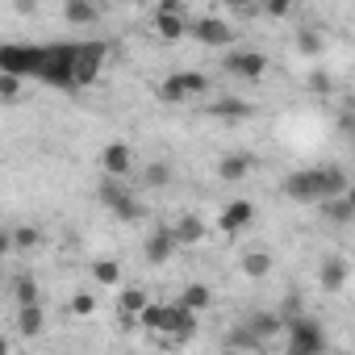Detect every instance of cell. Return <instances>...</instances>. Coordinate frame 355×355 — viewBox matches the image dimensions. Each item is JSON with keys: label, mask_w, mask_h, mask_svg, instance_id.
Here are the masks:
<instances>
[{"label": "cell", "mask_w": 355, "mask_h": 355, "mask_svg": "<svg viewBox=\"0 0 355 355\" xmlns=\"http://www.w3.org/2000/svg\"><path fill=\"white\" fill-rule=\"evenodd\" d=\"M284 197L288 201H301V205H326L334 197H347V175L338 167H297L284 175Z\"/></svg>", "instance_id": "obj_1"}, {"label": "cell", "mask_w": 355, "mask_h": 355, "mask_svg": "<svg viewBox=\"0 0 355 355\" xmlns=\"http://www.w3.org/2000/svg\"><path fill=\"white\" fill-rule=\"evenodd\" d=\"M138 326L150 330V334H171V338L189 343L197 334V313H189L184 305H175V301H150L146 313L138 318Z\"/></svg>", "instance_id": "obj_2"}, {"label": "cell", "mask_w": 355, "mask_h": 355, "mask_svg": "<svg viewBox=\"0 0 355 355\" xmlns=\"http://www.w3.org/2000/svg\"><path fill=\"white\" fill-rule=\"evenodd\" d=\"M284 355H330V347H326V326L318 322V318H301V322H293L288 326V334H284Z\"/></svg>", "instance_id": "obj_3"}, {"label": "cell", "mask_w": 355, "mask_h": 355, "mask_svg": "<svg viewBox=\"0 0 355 355\" xmlns=\"http://www.w3.org/2000/svg\"><path fill=\"white\" fill-rule=\"evenodd\" d=\"M209 92V76L205 71H175L159 84V101L163 105H189V101H201Z\"/></svg>", "instance_id": "obj_4"}, {"label": "cell", "mask_w": 355, "mask_h": 355, "mask_svg": "<svg viewBox=\"0 0 355 355\" xmlns=\"http://www.w3.org/2000/svg\"><path fill=\"white\" fill-rule=\"evenodd\" d=\"M42 59L46 46H21V42H5L0 46V76H42Z\"/></svg>", "instance_id": "obj_5"}, {"label": "cell", "mask_w": 355, "mask_h": 355, "mask_svg": "<svg viewBox=\"0 0 355 355\" xmlns=\"http://www.w3.org/2000/svg\"><path fill=\"white\" fill-rule=\"evenodd\" d=\"M76 55H80V42L76 46H46L38 80L51 88H76Z\"/></svg>", "instance_id": "obj_6"}, {"label": "cell", "mask_w": 355, "mask_h": 355, "mask_svg": "<svg viewBox=\"0 0 355 355\" xmlns=\"http://www.w3.org/2000/svg\"><path fill=\"white\" fill-rule=\"evenodd\" d=\"M101 205L121 218V222H142V205L134 201V193L125 189V180H105L101 184Z\"/></svg>", "instance_id": "obj_7"}, {"label": "cell", "mask_w": 355, "mask_h": 355, "mask_svg": "<svg viewBox=\"0 0 355 355\" xmlns=\"http://www.w3.org/2000/svg\"><path fill=\"white\" fill-rule=\"evenodd\" d=\"M109 51L105 42H80V55H76V88H88L101 80V67H105Z\"/></svg>", "instance_id": "obj_8"}, {"label": "cell", "mask_w": 355, "mask_h": 355, "mask_svg": "<svg viewBox=\"0 0 355 355\" xmlns=\"http://www.w3.org/2000/svg\"><path fill=\"white\" fill-rule=\"evenodd\" d=\"M222 67L234 80H263L268 76V55H259V51H230Z\"/></svg>", "instance_id": "obj_9"}, {"label": "cell", "mask_w": 355, "mask_h": 355, "mask_svg": "<svg viewBox=\"0 0 355 355\" xmlns=\"http://www.w3.org/2000/svg\"><path fill=\"white\" fill-rule=\"evenodd\" d=\"M189 34H193L201 46H230V42H234V26L222 21V17H197V21L189 26Z\"/></svg>", "instance_id": "obj_10"}, {"label": "cell", "mask_w": 355, "mask_h": 355, "mask_svg": "<svg viewBox=\"0 0 355 355\" xmlns=\"http://www.w3.org/2000/svg\"><path fill=\"white\" fill-rule=\"evenodd\" d=\"M101 171L109 175V180H125V175L134 171V146L130 142H109L101 150Z\"/></svg>", "instance_id": "obj_11"}, {"label": "cell", "mask_w": 355, "mask_h": 355, "mask_svg": "<svg viewBox=\"0 0 355 355\" xmlns=\"http://www.w3.org/2000/svg\"><path fill=\"white\" fill-rule=\"evenodd\" d=\"M175 251H180V243H175L171 226H155V230L146 234V243H142V255H146V263H167Z\"/></svg>", "instance_id": "obj_12"}, {"label": "cell", "mask_w": 355, "mask_h": 355, "mask_svg": "<svg viewBox=\"0 0 355 355\" xmlns=\"http://www.w3.org/2000/svg\"><path fill=\"white\" fill-rule=\"evenodd\" d=\"M155 30H159L163 42H175V38H184V34H189V26H184L180 5H175V0H163V5L155 9Z\"/></svg>", "instance_id": "obj_13"}, {"label": "cell", "mask_w": 355, "mask_h": 355, "mask_svg": "<svg viewBox=\"0 0 355 355\" xmlns=\"http://www.w3.org/2000/svg\"><path fill=\"white\" fill-rule=\"evenodd\" d=\"M251 222H255V205H251V201H230V205L222 209V218H218V230H222V234H243Z\"/></svg>", "instance_id": "obj_14"}, {"label": "cell", "mask_w": 355, "mask_h": 355, "mask_svg": "<svg viewBox=\"0 0 355 355\" xmlns=\"http://www.w3.org/2000/svg\"><path fill=\"white\" fill-rule=\"evenodd\" d=\"M347 259H338V255H326L322 259V272H318V284L326 288V293H338L343 284H347Z\"/></svg>", "instance_id": "obj_15"}, {"label": "cell", "mask_w": 355, "mask_h": 355, "mask_svg": "<svg viewBox=\"0 0 355 355\" xmlns=\"http://www.w3.org/2000/svg\"><path fill=\"white\" fill-rule=\"evenodd\" d=\"M13 301H17V309L42 305V288H38V280H34L30 272H17V276H13Z\"/></svg>", "instance_id": "obj_16"}, {"label": "cell", "mask_w": 355, "mask_h": 355, "mask_svg": "<svg viewBox=\"0 0 355 355\" xmlns=\"http://www.w3.org/2000/svg\"><path fill=\"white\" fill-rule=\"evenodd\" d=\"M146 305H150L146 288H121V293H117V313H121V322L142 318V313H146Z\"/></svg>", "instance_id": "obj_17"}, {"label": "cell", "mask_w": 355, "mask_h": 355, "mask_svg": "<svg viewBox=\"0 0 355 355\" xmlns=\"http://www.w3.org/2000/svg\"><path fill=\"white\" fill-rule=\"evenodd\" d=\"M175 305H184L189 313H205L214 305V288L209 284H184L180 297H175Z\"/></svg>", "instance_id": "obj_18"}, {"label": "cell", "mask_w": 355, "mask_h": 355, "mask_svg": "<svg viewBox=\"0 0 355 355\" xmlns=\"http://www.w3.org/2000/svg\"><path fill=\"white\" fill-rule=\"evenodd\" d=\"M171 234H175V243H180V247H197L205 239V222L197 214H184L180 222H171Z\"/></svg>", "instance_id": "obj_19"}, {"label": "cell", "mask_w": 355, "mask_h": 355, "mask_svg": "<svg viewBox=\"0 0 355 355\" xmlns=\"http://www.w3.org/2000/svg\"><path fill=\"white\" fill-rule=\"evenodd\" d=\"M209 117H222V121H247V117H251V105H247V101H234V96H222V101H209Z\"/></svg>", "instance_id": "obj_20"}, {"label": "cell", "mask_w": 355, "mask_h": 355, "mask_svg": "<svg viewBox=\"0 0 355 355\" xmlns=\"http://www.w3.org/2000/svg\"><path fill=\"white\" fill-rule=\"evenodd\" d=\"M247 326H251V334H255L259 343H268V338H276V334H288V326L280 322V313H255V318H247Z\"/></svg>", "instance_id": "obj_21"}, {"label": "cell", "mask_w": 355, "mask_h": 355, "mask_svg": "<svg viewBox=\"0 0 355 355\" xmlns=\"http://www.w3.org/2000/svg\"><path fill=\"white\" fill-rule=\"evenodd\" d=\"M63 21L67 26H96L101 21V9L88 5V0H67V5H63Z\"/></svg>", "instance_id": "obj_22"}, {"label": "cell", "mask_w": 355, "mask_h": 355, "mask_svg": "<svg viewBox=\"0 0 355 355\" xmlns=\"http://www.w3.org/2000/svg\"><path fill=\"white\" fill-rule=\"evenodd\" d=\"M46 330V313H42V305H34V309H17V334L21 338H38Z\"/></svg>", "instance_id": "obj_23"}, {"label": "cell", "mask_w": 355, "mask_h": 355, "mask_svg": "<svg viewBox=\"0 0 355 355\" xmlns=\"http://www.w3.org/2000/svg\"><path fill=\"white\" fill-rule=\"evenodd\" d=\"M255 347H259V338L251 334V326H247V322L226 330V343H222V351H255Z\"/></svg>", "instance_id": "obj_24"}, {"label": "cell", "mask_w": 355, "mask_h": 355, "mask_svg": "<svg viewBox=\"0 0 355 355\" xmlns=\"http://www.w3.org/2000/svg\"><path fill=\"white\" fill-rule=\"evenodd\" d=\"M247 171H251V155H222L218 159V175H222V180H243Z\"/></svg>", "instance_id": "obj_25"}, {"label": "cell", "mask_w": 355, "mask_h": 355, "mask_svg": "<svg viewBox=\"0 0 355 355\" xmlns=\"http://www.w3.org/2000/svg\"><path fill=\"white\" fill-rule=\"evenodd\" d=\"M318 209H322L326 222H355V205H351L347 197H334V201H326V205H318Z\"/></svg>", "instance_id": "obj_26"}, {"label": "cell", "mask_w": 355, "mask_h": 355, "mask_svg": "<svg viewBox=\"0 0 355 355\" xmlns=\"http://www.w3.org/2000/svg\"><path fill=\"white\" fill-rule=\"evenodd\" d=\"M243 272H247L251 280H263V276L272 272V255H268V251H247V255H243Z\"/></svg>", "instance_id": "obj_27"}, {"label": "cell", "mask_w": 355, "mask_h": 355, "mask_svg": "<svg viewBox=\"0 0 355 355\" xmlns=\"http://www.w3.org/2000/svg\"><path fill=\"white\" fill-rule=\"evenodd\" d=\"M142 180H146L150 189H167V184H171V167H167L163 159H155V163L142 167Z\"/></svg>", "instance_id": "obj_28"}, {"label": "cell", "mask_w": 355, "mask_h": 355, "mask_svg": "<svg viewBox=\"0 0 355 355\" xmlns=\"http://www.w3.org/2000/svg\"><path fill=\"white\" fill-rule=\"evenodd\" d=\"M297 51H301L305 59H318V55L326 51V42H322L318 30H301V34H297Z\"/></svg>", "instance_id": "obj_29"}, {"label": "cell", "mask_w": 355, "mask_h": 355, "mask_svg": "<svg viewBox=\"0 0 355 355\" xmlns=\"http://www.w3.org/2000/svg\"><path fill=\"white\" fill-rule=\"evenodd\" d=\"M92 276H96V284H117L121 280V263L117 259H96L92 263Z\"/></svg>", "instance_id": "obj_30"}, {"label": "cell", "mask_w": 355, "mask_h": 355, "mask_svg": "<svg viewBox=\"0 0 355 355\" xmlns=\"http://www.w3.org/2000/svg\"><path fill=\"white\" fill-rule=\"evenodd\" d=\"M276 313H280V322H284V326H293V322H301V318H305V305H301V297H297V293H288V297H284V305H280Z\"/></svg>", "instance_id": "obj_31"}, {"label": "cell", "mask_w": 355, "mask_h": 355, "mask_svg": "<svg viewBox=\"0 0 355 355\" xmlns=\"http://www.w3.org/2000/svg\"><path fill=\"white\" fill-rule=\"evenodd\" d=\"M309 92H313V96H334V80H330L322 67H313V71H309Z\"/></svg>", "instance_id": "obj_32"}, {"label": "cell", "mask_w": 355, "mask_h": 355, "mask_svg": "<svg viewBox=\"0 0 355 355\" xmlns=\"http://www.w3.org/2000/svg\"><path fill=\"white\" fill-rule=\"evenodd\" d=\"M71 313H76V318H92V313H96V297H92V293H76V297H71Z\"/></svg>", "instance_id": "obj_33"}, {"label": "cell", "mask_w": 355, "mask_h": 355, "mask_svg": "<svg viewBox=\"0 0 355 355\" xmlns=\"http://www.w3.org/2000/svg\"><path fill=\"white\" fill-rule=\"evenodd\" d=\"M17 96H21V80H17V76H0V101L13 105Z\"/></svg>", "instance_id": "obj_34"}, {"label": "cell", "mask_w": 355, "mask_h": 355, "mask_svg": "<svg viewBox=\"0 0 355 355\" xmlns=\"http://www.w3.org/2000/svg\"><path fill=\"white\" fill-rule=\"evenodd\" d=\"M9 239H13V247H38V243H42V234H38L34 226H21V230H13Z\"/></svg>", "instance_id": "obj_35"}, {"label": "cell", "mask_w": 355, "mask_h": 355, "mask_svg": "<svg viewBox=\"0 0 355 355\" xmlns=\"http://www.w3.org/2000/svg\"><path fill=\"white\" fill-rule=\"evenodd\" d=\"M338 130H343L347 138H355V109H343V113H338Z\"/></svg>", "instance_id": "obj_36"}, {"label": "cell", "mask_w": 355, "mask_h": 355, "mask_svg": "<svg viewBox=\"0 0 355 355\" xmlns=\"http://www.w3.org/2000/svg\"><path fill=\"white\" fill-rule=\"evenodd\" d=\"M263 13H268V17H288L293 5H284V0H272V5H263Z\"/></svg>", "instance_id": "obj_37"}, {"label": "cell", "mask_w": 355, "mask_h": 355, "mask_svg": "<svg viewBox=\"0 0 355 355\" xmlns=\"http://www.w3.org/2000/svg\"><path fill=\"white\" fill-rule=\"evenodd\" d=\"M347 201H351V205H355V184H351V189H347Z\"/></svg>", "instance_id": "obj_38"}, {"label": "cell", "mask_w": 355, "mask_h": 355, "mask_svg": "<svg viewBox=\"0 0 355 355\" xmlns=\"http://www.w3.org/2000/svg\"><path fill=\"white\" fill-rule=\"evenodd\" d=\"M222 355H251V351H222Z\"/></svg>", "instance_id": "obj_39"}, {"label": "cell", "mask_w": 355, "mask_h": 355, "mask_svg": "<svg viewBox=\"0 0 355 355\" xmlns=\"http://www.w3.org/2000/svg\"><path fill=\"white\" fill-rule=\"evenodd\" d=\"M330 355H351V351H330Z\"/></svg>", "instance_id": "obj_40"}]
</instances>
